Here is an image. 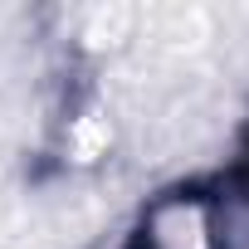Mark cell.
Instances as JSON below:
<instances>
[{
	"instance_id": "cell-1",
	"label": "cell",
	"mask_w": 249,
	"mask_h": 249,
	"mask_svg": "<svg viewBox=\"0 0 249 249\" xmlns=\"http://www.w3.org/2000/svg\"><path fill=\"white\" fill-rule=\"evenodd\" d=\"M137 249H225L215 200L200 191H181V196L157 200L142 220Z\"/></svg>"
}]
</instances>
